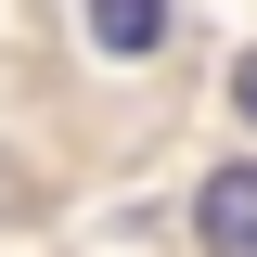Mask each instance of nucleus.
I'll return each instance as SVG.
<instances>
[{"label":"nucleus","mask_w":257,"mask_h":257,"mask_svg":"<svg viewBox=\"0 0 257 257\" xmlns=\"http://www.w3.org/2000/svg\"><path fill=\"white\" fill-rule=\"evenodd\" d=\"M193 244H206V257H257V167H206V193H193Z\"/></svg>","instance_id":"nucleus-1"},{"label":"nucleus","mask_w":257,"mask_h":257,"mask_svg":"<svg viewBox=\"0 0 257 257\" xmlns=\"http://www.w3.org/2000/svg\"><path fill=\"white\" fill-rule=\"evenodd\" d=\"M90 39L116 64H142V52H167V0H90Z\"/></svg>","instance_id":"nucleus-2"},{"label":"nucleus","mask_w":257,"mask_h":257,"mask_svg":"<svg viewBox=\"0 0 257 257\" xmlns=\"http://www.w3.org/2000/svg\"><path fill=\"white\" fill-rule=\"evenodd\" d=\"M231 103H244V116H257V52H244V77H231Z\"/></svg>","instance_id":"nucleus-3"}]
</instances>
